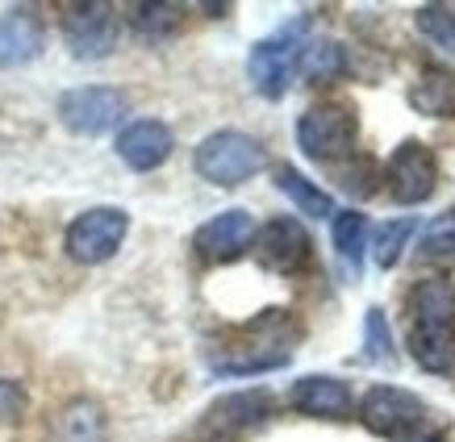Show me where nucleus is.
Masks as SVG:
<instances>
[{
    "label": "nucleus",
    "mask_w": 455,
    "mask_h": 442,
    "mask_svg": "<svg viewBox=\"0 0 455 442\" xmlns=\"http://www.w3.org/2000/svg\"><path fill=\"white\" fill-rule=\"evenodd\" d=\"M292 343H297V326L289 321L284 309H267L263 318H255L251 326H243V343L221 346L230 355L213 359L218 375H263L276 372L292 359Z\"/></svg>",
    "instance_id": "nucleus-1"
},
{
    "label": "nucleus",
    "mask_w": 455,
    "mask_h": 442,
    "mask_svg": "<svg viewBox=\"0 0 455 442\" xmlns=\"http://www.w3.org/2000/svg\"><path fill=\"white\" fill-rule=\"evenodd\" d=\"M196 176L213 188H238V184L255 180L263 167H267V151L255 134H243V130H213L201 138L193 154Z\"/></svg>",
    "instance_id": "nucleus-2"
},
{
    "label": "nucleus",
    "mask_w": 455,
    "mask_h": 442,
    "mask_svg": "<svg viewBox=\"0 0 455 442\" xmlns=\"http://www.w3.org/2000/svg\"><path fill=\"white\" fill-rule=\"evenodd\" d=\"M359 117L343 100H317L297 117V146L314 163H343L347 154H355Z\"/></svg>",
    "instance_id": "nucleus-3"
},
{
    "label": "nucleus",
    "mask_w": 455,
    "mask_h": 442,
    "mask_svg": "<svg viewBox=\"0 0 455 442\" xmlns=\"http://www.w3.org/2000/svg\"><path fill=\"white\" fill-rule=\"evenodd\" d=\"M355 409L363 430L388 442H410L427 426V401L401 384H372Z\"/></svg>",
    "instance_id": "nucleus-4"
},
{
    "label": "nucleus",
    "mask_w": 455,
    "mask_h": 442,
    "mask_svg": "<svg viewBox=\"0 0 455 442\" xmlns=\"http://www.w3.org/2000/svg\"><path fill=\"white\" fill-rule=\"evenodd\" d=\"M276 409V397L267 388H238L209 405L196 422V442H238L255 426H263Z\"/></svg>",
    "instance_id": "nucleus-5"
},
{
    "label": "nucleus",
    "mask_w": 455,
    "mask_h": 442,
    "mask_svg": "<svg viewBox=\"0 0 455 442\" xmlns=\"http://www.w3.org/2000/svg\"><path fill=\"white\" fill-rule=\"evenodd\" d=\"M125 234H130V213L117 205H97L84 209L80 217L71 221L68 234H63V247L76 263L97 267V263H109L122 250Z\"/></svg>",
    "instance_id": "nucleus-6"
},
{
    "label": "nucleus",
    "mask_w": 455,
    "mask_h": 442,
    "mask_svg": "<svg viewBox=\"0 0 455 442\" xmlns=\"http://www.w3.org/2000/svg\"><path fill=\"white\" fill-rule=\"evenodd\" d=\"M380 180H385L388 196L397 205L405 209L427 205L435 188H439V159L422 138H405L397 151L388 154V163L380 167Z\"/></svg>",
    "instance_id": "nucleus-7"
},
{
    "label": "nucleus",
    "mask_w": 455,
    "mask_h": 442,
    "mask_svg": "<svg viewBox=\"0 0 455 442\" xmlns=\"http://www.w3.org/2000/svg\"><path fill=\"white\" fill-rule=\"evenodd\" d=\"M125 113H130V100L122 88H109V83H84V88H68L59 97V122L84 138L113 130Z\"/></svg>",
    "instance_id": "nucleus-8"
},
{
    "label": "nucleus",
    "mask_w": 455,
    "mask_h": 442,
    "mask_svg": "<svg viewBox=\"0 0 455 442\" xmlns=\"http://www.w3.org/2000/svg\"><path fill=\"white\" fill-rule=\"evenodd\" d=\"M255 259L263 272H276V276H301L305 267L314 263V238L297 217H272L255 230Z\"/></svg>",
    "instance_id": "nucleus-9"
},
{
    "label": "nucleus",
    "mask_w": 455,
    "mask_h": 442,
    "mask_svg": "<svg viewBox=\"0 0 455 442\" xmlns=\"http://www.w3.org/2000/svg\"><path fill=\"white\" fill-rule=\"evenodd\" d=\"M297 59H301V42H297V26L280 29L272 38H263L251 46L247 55V75L251 88L267 100H280L292 88V75H297Z\"/></svg>",
    "instance_id": "nucleus-10"
},
{
    "label": "nucleus",
    "mask_w": 455,
    "mask_h": 442,
    "mask_svg": "<svg viewBox=\"0 0 455 442\" xmlns=\"http://www.w3.org/2000/svg\"><path fill=\"white\" fill-rule=\"evenodd\" d=\"M255 217L247 209H226L218 217H209L201 230L193 234V247L205 263H235L238 255H247L255 242Z\"/></svg>",
    "instance_id": "nucleus-11"
},
{
    "label": "nucleus",
    "mask_w": 455,
    "mask_h": 442,
    "mask_svg": "<svg viewBox=\"0 0 455 442\" xmlns=\"http://www.w3.org/2000/svg\"><path fill=\"white\" fill-rule=\"evenodd\" d=\"M63 38L76 59H105L117 42V21L109 4H71L63 17Z\"/></svg>",
    "instance_id": "nucleus-12"
},
{
    "label": "nucleus",
    "mask_w": 455,
    "mask_h": 442,
    "mask_svg": "<svg viewBox=\"0 0 455 442\" xmlns=\"http://www.w3.org/2000/svg\"><path fill=\"white\" fill-rule=\"evenodd\" d=\"M176 151V134H172V125L159 122V117H139V122H130L117 134V154H122L125 167H134V171H155V167H164Z\"/></svg>",
    "instance_id": "nucleus-13"
},
{
    "label": "nucleus",
    "mask_w": 455,
    "mask_h": 442,
    "mask_svg": "<svg viewBox=\"0 0 455 442\" xmlns=\"http://www.w3.org/2000/svg\"><path fill=\"white\" fill-rule=\"evenodd\" d=\"M289 405L301 417L339 422V417H351L355 397H351V384L339 380V375H301V380L289 388Z\"/></svg>",
    "instance_id": "nucleus-14"
},
{
    "label": "nucleus",
    "mask_w": 455,
    "mask_h": 442,
    "mask_svg": "<svg viewBox=\"0 0 455 442\" xmlns=\"http://www.w3.org/2000/svg\"><path fill=\"white\" fill-rule=\"evenodd\" d=\"M105 409L92 397H76L51 417V434L46 442H105Z\"/></svg>",
    "instance_id": "nucleus-15"
},
{
    "label": "nucleus",
    "mask_w": 455,
    "mask_h": 442,
    "mask_svg": "<svg viewBox=\"0 0 455 442\" xmlns=\"http://www.w3.org/2000/svg\"><path fill=\"white\" fill-rule=\"evenodd\" d=\"M410 355L422 372L439 375V380H455V326H414Z\"/></svg>",
    "instance_id": "nucleus-16"
},
{
    "label": "nucleus",
    "mask_w": 455,
    "mask_h": 442,
    "mask_svg": "<svg viewBox=\"0 0 455 442\" xmlns=\"http://www.w3.org/2000/svg\"><path fill=\"white\" fill-rule=\"evenodd\" d=\"M42 55V21L34 13H4L0 17V67H26Z\"/></svg>",
    "instance_id": "nucleus-17"
},
{
    "label": "nucleus",
    "mask_w": 455,
    "mask_h": 442,
    "mask_svg": "<svg viewBox=\"0 0 455 442\" xmlns=\"http://www.w3.org/2000/svg\"><path fill=\"white\" fill-rule=\"evenodd\" d=\"M410 321L414 326H455V284L447 276L418 280L410 288Z\"/></svg>",
    "instance_id": "nucleus-18"
},
{
    "label": "nucleus",
    "mask_w": 455,
    "mask_h": 442,
    "mask_svg": "<svg viewBox=\"0 0 455 442\" xmlns=\"http://www.w3.org/2000/svg\"><path fill=\"white\" fill-rule=\"evenodd\" d=\"M410 105L427 117H455V71L443 63H427L410 88Z\"/></svg>",
    "instance_id": "nucleus-19"
},
{
    "label": "nucleus",
    "mask_w": 455,
    "mask_h": 442,
    "mask_svg": "<svg viewBox=\"0 0 455 442\" xmlns=\"http://www.w3.org/2000/svg\"><path fill=\"white\" fill-rule=\"evenodd\" d=\"M276 188L301 209L305 217H334V196L326 193V188H317L309 176H301L292 163L276 167Z\"/></svg>",
    "instance_id": "nucleus-20"
},
{
    "label": "nucleus",
    "mask_w": 455,
    "mask_h": 442,
    "mask_svg": "<svg viewBox=\"0 0 455 442\" xmlns=\"http://www.w3.org/2000/svg\"><path fill=\"white\" fill-rule=\"evenodd\" d=\"M331 242H334V255L351 267V276H359L363 255H368V217H363L359 209H343V213H334Z\"/></svg>",
    "instance_id": "nucleus-21"
},
{
    "label": "nucleus",
    "mask_w": 455,
    "mask_h": 442,
    "mask_svg": "<svg viewBox=\"0 0 455 442\" xmlns=\"http://www.w3.org/2000/svg\"><path fill=\"white\" fill-rule=\"evenodd\" d=\"M297 71H301L309 83H331L347 71V55L343 46L331 38H314L301 42V59H297Z\"/></svg>",
    "instance_id": "nucleus-22"
},
{
    "label": "nucleus",
    "mask_w": 455,
    "mask_h": 442,
    "mask_svg": "<svg viewBox=\"0 0 455 442\" xmlns=\"http://www.w3.org/2000/svg\"><path fill=\"white\" fill-rule=\"evenodd\" d=\"M414 234H418V217H393V221H385V225L376 230V238L368 242V247H372L376 267H380V272H393V267L401 263V255H405V247L414 242Z\"/></svg>",
    "instance_id": "nucleus-23"
},
{
    "label": "nucleus",
    "mask_w": 455,
    "mask_h": 442,
    "mask_svg": "<svg viewBox=\"0 0 455 442\" xmlns=\"http://www.w3.org/2000/svg\"><path fill=\"white\" fill-rule=\"evenodd\" d=\"M418 259L451 267L455 263V213H443V217H435L427 230H422V238H418Z\"/></svg>",
    "instance_id": "nucleus-24"
},
{
    "label": "nucleus",
    "mask_w": 455,
    "mask_h": 442,
    "mask_svg": "<svg viewBox=\"0 0 455 442\" xmlns=\"http://www.w3.org/2000/svg\"><path fill=\"white\" fill-rule=\"evenodd\" d=\"M334 176H339V188H347L351 196H376L380 193V163L368 159V154H347L343 163H334Z\"/></svg>",
    "instance_id": "nucleus-25"
},
{
    "label": "nucleus",
    "mask_w": 455,
    "mask_h": 442,
    "mask_svg": "<svg viewBox=\"0 0 455 442\" xmlns=\"http://www.w3.org/2000/svg\"><path fill=\"white\" fill-rule=\"evenodd\" d=\"M184 26V9L180 4H139L134 9V29L147 42H164Z\"/></svg>",
    "instance_id": "nucleus-26"
},
{
    "label": "nucleus",
    "mask_w": 455,
    "mask_h": 442,
    "mask_svg": "<svg viewBox=\"0 0 455 442\" xmlns=\"http://www.w3.org/2000/svg\"><path fill=\"white\" fill-rule=\"evenodd\" d=\"M414 26L430 46H439V51L455 55V13L447 9V4H422V9L414 13Z\"/></svg>",
    "instance_id": "nucleus-27"
},
{
    "label": "nucleus",
    "mask_w": 455,
    "mask_h": 442,
    "mask_svg": "<svg viewBox=\"0 0 455 442\" xmlns=\"http://www.w3.org/2000/svg\"><path fill=\"white\" fill-rule=\"evenodd\" d=\"M363 355L372 363H393L397 351H393V330H388V318L380 304H372L363 313Z\"/></svg>",
    "instance_id": "nucleus-28"
},
{
    "label": "nucleus",
    "mask_w": 455,
    "mask_h": 442,
    "mask_svg": "<svg viewBox=\"0 0 455 442\" xmlns=\"http://www.w3.org/2000/svg\"><path fill=\"white\" fill-rule=\"evenodd\" d=\"M21 409H26V388L17 384V380H4V375H0V422L21 417Z\"/></svg>",
    "instance_id": "nucleus-29"
},
{
    "label": "nucleus",
    "mask_w": 455,
    "mask_h": 442,
    "mask_svg": "<svg viewBox=\"0 0 455 442\" xmlns=\"http://www.w3.org/2000/svg\"><path fill=\"white\" fill-rule=\"evenodd\" d=\"M430 442H439V438H430Z\"/></svg>",
    "instance_id": "nucleus-30"
}]
</instances>
